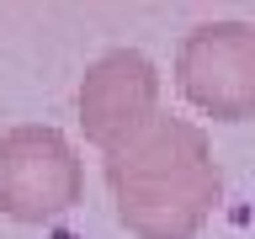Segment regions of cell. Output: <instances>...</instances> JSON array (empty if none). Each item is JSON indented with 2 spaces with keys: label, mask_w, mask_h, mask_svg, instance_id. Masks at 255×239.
Instances as JSON below:
<instances>
[{
  "label": "cell",
  "mask_w": 255,
  "mask_h": 239,
  "mask_svg": "<svg viewBox=\"0 0 255 239\" xmlns=\"http://www.w3.org/2000/svg\"><path fill=\"white\" fill-rule=\"evenodd\" d=\"M107 186L133 239H197L223 197V175L202 127L159 112L133 143L107 154Z\"/></svg>",
  "instance_id": "6da1fadb"
},
{
  "label": "cell",
  "mask_w": 255,
  "mask_h": 239,
  "mask_svg": "<svg viewBox=\"0 0 255 239\" xmlns=\"http://www.w3.org/2000/svg\"><path fill=\"white\" fill-rule=\"evenodd\" d=\"M175 91L213 122L255 117V21H202L175 43Z\"/></svg>",
  "instance_id": "3957f363"
},
{
  "label": "cell",
  "mask_w": 255,
  "mask_h": 239,
  "mask_svg": "<svg viewBox=\"0 0 255 239\" xmlns=\"http://www.w3.org/2000/svg\"><path fill=\"white\" fill-rule=\"evenodd\" d=\"M80 127L101 154H117L159 117V69L138 48H107L80 80Z\"/></svg>",
  "instance_id": "277c9868"
},
{
  "label": "cell",
  "mask_w": 255,
  "mask_h": 239,
  "mask_svg": "<svg viewBox=\"0 0 255 239\" xmlns=\"http://www.w3.org/2000/svg\"><path fill=\"white\" fill-rule=\"evenodd\" d=\"M85 165L75 143L48 122H16L0 133V213L16 223H53L80 202Z\"/></svg>",
  "instance_id": "7a4b0ae2"
}]
</instances>
